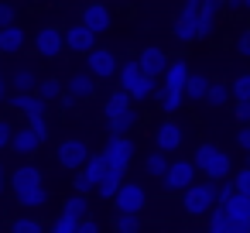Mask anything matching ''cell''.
<instances>
[{
	"mask_svg": "<svg viewBox=\"0 0 250 233\" xmlns=\"http://www.w3.org/2000/svg\"><path fill=\"white\" fill-rule=\"evenodd\" d=\"M206 233H226V209H223V206H216V209L209 212V226H206Z\"/></svg>",
	"mask_w": 250,
	"mask_h": 233,
	"instance_id": "38",
	"label": "cell"
},
{
	"mask_svg": "<svg viewBox=\"0 0 250 233\" xmlns=\"http://www.w3.org/2000/svg\"><path fill=\"white\" fill-rule=\"evenodd\" d=\"M195 171H199V168H195V161L178 158V161H171V165H168V175H165L161 182H165V189H168V192H185V189L195 182Z\"/></svg>",
	"mask_w": 250,
	"mask_h": 233,
	"instance_id": "6",
	"label": "cell"
},
{
	"mask_svg": "<svg viewBox=\"0 0 250 233\" xmlns=\"http://www.w3.org/2000/svg\"><path fill=\"white\" fill-rule=\"evenodd\" d=\"M76 223L79 219H72V216H59V219H52V226H48V233H76Z\"/></svg>",
	"mask_w": 250,
	"mask_h": 233,
	"instance_id": "39",
	"label": "cell"
},
{
	"mask_svg": "<svg viewBox=\"0 0 250 233\" xmlns=\"http://www.w3.org/2000/svg\"><path fill=\"white\" fill-rule=\"evenodd\" d=\"M62 212H65V216H72V219H86V216H89V199H86L83 192H72V195H65Z\"/></svg>",
	"mask_w": 250,
	"mask_h": 233,
	"instance_id": "31",
	"label": "cell"
},
{
	"mask_svg": "<svg viewBox=\"0 0 250 233\" xmlns=\"http://www.w3.org/2000/svg\"><path fill=\"white\" fill-rule=\"evenodd\" d=\"M7 86H11V83L4 79V72H0V103H4V100H7Z\"/></svg>",
	"mask_w": 250,
	"mask_h": 233,
	"instance_id": "50",
	"label": "cell"
},
{
	"mask_svg": "<svg viewBox=\"0 0 250 233\" xmlns=\"http://www.w3.org/2000/svg\"><path fill=\"white\" fill-rule=\"evenodd\" d=\"M209 86H212V79H209L206 72H192V76H188V83H185V100L202 103V100L209 96Z\"/></svg>",
	"mask_w": 250,
	"mask_h": 233,
	"instance_id": "20",
	"label": "cell"
},
{
	"mask_svg": "<svg viewBox=\"0 0 250 233\" xmlns=\"http://www.w3.org/2000/svg\"><path fill=\"white\" fill-rule=\"evenodd\" d=\"M144 206H147V192H144V185H137V182H124L120 192L113 195V209H117V212H137V216H141Z\"/></svg>",
	"mask_w": 250,
	"mask_h": 233,
	"instance_id": "5",
	"label": "cell"
},
{
	"mask_svg": "<svg viewBox=\"0 0 250 233\" xmlns=\"http://www.w3.org/2000/svg\"><path fill=\"white\" fill-rule=\"evenodd\" d=\"M38 76H35V69H14V76H11V86H14V93H35L38 89Z\"/></svg>",
	"mask_w": 250,
	"mask_h": 233,
	"instance_id": "25",
	"label": "cell"
},
{
	"mask_svg": "<svg viewBox=\"0 0 250 233\" xmlns=\"http://www.w3.org/2000/svg\"><path fill=\"white\" fill-rule=\"evenodd\" d=\"M14 199H18L21 209H42V206H48L52 192H45V185H42V189H31V192H18Z\"/></svg>",
	"mask_w": 250,
	"mask_h": 233,
	"instance_id": "30",
	"label": "cell"
},
{
	"mask_svg": "<svg viewBox=\"0 0 250 233\" xmlns=\"http://www.w3.org/2000/svg\"><path fill=\"white\" fill-rule=\"evenodd\" d=\"M24 45H28V35H24V28H18V24H7V28H0V52H4V55H18Z\"/></svg>",
	"mask_w": 250,
	"mask_h": 233,
	"instance_id": "18",
	"label": "cell"
},
{
	"mask_svg": "<svg viewBox=\"0 0 250 233\" xmlns=\"http://www.w3.org/2000/svg\"><path fill=\"white\" fill-rule=\"evenodd\" d=\"M134 127H137V110H124L110 120V137H127Z\"/></svg>",
	"mask_w": 250,
	"mask_h": 233,
	"instance_id": "26",
	"label": "cell"
},
{
	"mask_svg": "<svg viewBox=\"0 0 250 233\" xmlns=\"http://www.w3.org/2000/svg\"><path fill=\"white\" fill-rule=\"evenodd\" d=\"M192 161H195V168H199L209 182H226V178H233V161H229V154H226L223 148L209 144V141L195 148Z\"/></svg>",
	"mask_w": 250,
	"mask_h": 233,
	"instance_id": "1",
	"label": "cell"
},
{
	"mask_svg": "<svg viewBox=\"0 0 250 233\" xmlns=\"http://www.w3.org/2000/svg\"><path fill=\"white\" fill-rule=\"evenodd\" d=\"M65 93L76 96V100H89L96 93V76L86 69V72H72V79L65 83Z\"/></svg>",
	"mask_w": 250,
	"mask_h": 233,
	"instance_id": "17",
	"label": "cell"
},
{
	"mask_svg": "<svg viewBox=\"0 0 250 233\" xmlns=\"http://www.w3.org/2000/svg\"><path fill=\"white\" fill-rule=\"evenodd\" d=\"M7 103H11L14 110H21L24 117H45V113H48V103H45L38 93H14Z\"/></svg>",
	"mask_w": 250,
	"mask_h": 233,
	"instance_id": "15",
	"label": "cell"
},
{
	"mask_svg": "<svg viewBox=\"0 0 250 233\" xmlns=\"http://www.w3.org/2000/svg\"><path fill=\"white\" fill-rule=\"evenodd\" d=\"M59 103H62V106H65V110H72V106H76V96H69V93H65V96H62V100H59Z\"/></svg>",
	"mask_w": 250,
	"mask_h": 233,
	"instance_id": "52",
	"label": "cell"
},
{
	"mask_svg": "<svg viewBox=\"0 0 250 233\" xmlns=\"http://www.w3.org/2000/svg\"><path fill=\"white\" fill-rule=\"evenodd\" d=\"M45 141L38 137V130L35 127H21V130H14V141H11V151L18 154V158H31L38 148H42Z\"/></svg>",
	"mask_w": 250,
	"mask_h": 233,
	"instance_id": "14",
	"label": "cell"
},
{
	"mask_svg": "<svg viewBox=\"0 0 250 233\" xmlns=\"http://www.w3.org/2000/svg\"><path fill=\"white\" fill-rule=\"evenodd\" d=\"M199 18H202V0H185L182 11H178V18H175L171 35H175L182 45L195 42V38H199Z\"/></svg>",
	"mask_w": 250,
	"mask_h": 233,
	"instance_id": "3",
	"label": "cell"
},
{
	"mask_svg": "<svg viewBox=\"0 0 250 233\" xmlns=\"http://www.w3.org/2000/svg\"><path fill=\"white\" fill-rule=\"evenodd\" d=\"M233 113H236L240 124H250V100H236V110Z\"/></svg>",
	"mask_w": 250,
	"mask_h": 233,
	"instance_id": "45",
	"label": "cell"
},
{
	"mask_svg": "<svg viewBox=\"0 0 250 233\" xmlns=\"http://www.w3.org/2000/svg\"><path fill=\"white\" fill-rule=\"evenodd\" d=\"M226 7H229V11H243V7H247V0H226Z\"/></svg>",
	"mask_w": 250,
	"mask_h": 233,
	"instance_id": "51",
	"label": "cell"
},
{
	"mask_svg": "<svg viewBox=\"0 0 250 233\" xmlns=\"http://www.w3.org/2000/svg\"><path fill=\"white\" fill-rule=\"evenodd\" d=\"M134 151H137V148H134L130 137H110V144L103 148L110 168H117V171H124V175H127V168H130V161H134Z\"/></svg>",
	"mask_w": 250,
	"mask_h": 233,
	"instance_id": "7",
	"label": "cell"
},
{
	"mask_svg": "<svg viewBox=\"0 0 250 233\" xmlns=\"http://www.w3.org/2000/svg\"><path fill=\"white\" fill-rule=\"evenodd\" d=\"M65 48H69V52H76V55H89V52L96 48V31H89L83 21H79V24H72V28L65 31Z\"/></svg>",
	"mask_w": 250,
	"mask_h": 233,
	"instance_id": "11",
	"label": "cell"
},
{
	"mask_svg": "<svg viewBox=\"0 0 250 233\" xmlns=\"http://www.w3.org/2000/svg\"><path fill=\"white\" fill-rule=\"evenodd\" d=\"M4 185H7V171H4V161H0V192H4Z\"/></svg>",
	"mask_w": 250,
	"mask_h": 233,
	"instance_id": "53",
	"label": "cell"
},
{
	"mask_svg": "<svg viewBox=\"0 0 250 233\" xmlns=\"http://www.w3.org/2000/svg\"><path fill=\"white\" fill-rule=\"evenodd\" d=\"M130 100H134V96H130L127 89H113V93L106 96V103H103V117H106V120H113L117 113L130 110Z\"/></svg>",
	"mask_w": 250,
	"mask_h": 233,
	"instance_id": "22",
	"label": "cell"
},
{
	"mask_svg": "<svg viewBox=\"0 0 250 233\" xmlns=\"http://www.w3.org/2000/svg\"><path fill=\"white\" fill-rule=\"evenodd\" d=\"M229 100H233V89H229L226 83H212V86H209V96H206L209 106H226Z\"/></svg>",
	"mask_w": 250,
	"mask_h": 233,
	"instance_id": "34",
	"label": "cell"
},
{
	"mask_svg": "<svg viewBox=\"0 0 250 233\" xmlns=\"http://www.w3.org/2000/svg\"><path fill=\"white\" fill-rule=\"evenodd\" d=\"M31 4H45V0H31Z\"/></svg>",
	"mask_w": 250,
	"mask_h": 233,
	"instance_id": "55",
	"label": "cell"
},
{
	"mask_svg": "<svg viewBox=\"0 0 250 233\" xmlns=\"http://www.w3.org/2000/svg\"><path fill=\"white\" fill-rule=\"evenodd\" d=\"M117 76H120V89H127V93H130V89H134V86L144 79V69H141V62L134 59V62H124Z\"/></svg>",
	"mask_w": 250,
	"mask_h": 233,
	"instance_id": "29",
	"label": "cell"
},
{
	"mask_svg": "<svg viewBox=\"0 0 250 233\" xmlns=\"http://www.w3.org/2000/svg\"><path fill=\"white\" fill-rule=\"evenodd\" d=\"M137 62H141L144 76H151V79H165V72H168V65H171L168 52H165V48H158V45H147V48L137 55Z\"/></svg>",
	"mask_w": 250,
	"mask_h": 233,
	"instance_id": "9",
	"label": "cell"
},
{
	"mask_svg": "<svg viewBox=\"0 0 250 233\" xmlns=\"http://www.w3.org/2000/svg\"><path fill=\"white\" fill-rule=\"evenodd\" d=\"M35 93H38L45 103H55V100H62V96H65V86H62L55 76H48V79H42V83H38V89H35Z\"/></svg>",
	"mask_w": 250,
	"mask_h": 233,
	"instance_id": "32",
	"label": "cell"
},
{
	"mask_svg": "<svg viewBox=\"0 0 250 233\" xmlns=\"http://www.w3.org/2000/svg\"><path fill=\"white\" fill-rule=\"evenodd\" d=\"M106 171H110V161H106V154H93V158L83 165V175L93 182V189L103 182V175H106Z\"/></svg>",
	"mask_w": 250,
	"mask_h": 233,
	"instance_id": "27",
	"label": "cell"
},
{
	"mask_svg": "<svg viewBox=\"0 0 250 233\" xmlns=\"http://www.w3.org/2000/svg\"><path fill=\"white\" fill-rule=\"evenodd\" d=\"M76 233H100V223L86 216V219H79V223H76Z\"/></svg>",
	"mask_w": 250,
	"mask_h": 233,
	"instance_id": "47",
	"label": "cell"
},
{
	"mask_svg": "<svg viewBox=\"0 0 250 233\" xmlns=\"http://www.w3.org/2000/svg\"><path fill=\"white\" fill-rule=\"evenodd\" d=\"M11 233H45V223L38 216H18L11 223Z\"/></svg>",
	"mask_w": 250,
	"mask_h": 233,
	"instance_id": "35",
	"label": "cell"
},
{
	"mask_svg": "<svg viewBox=\"0 0 250 233\" xmlns=\"http://www.w3.org/2000/svg\"><path fill=\"white\" fill-rule=\"evenodd\" d=\"M219 206V182H192L185 192H182V209L188 216H209L212 209Z\"/></svg>",
	"mask_w": 250,
	"mask_h": 233,
	"instance_id": "2",
	"label": "cell"
},
{
	"mask_svg": "<svg viewBox=\"0 0 250 233\" xmlns=\"http://www.w3.org/2000/svg\"><path fill=\"white\" fill-rule=\"evenodd\" d=\"M86 62H89V72H93L96 79H110V76H117V72H120L117 55H113L110 48H93V52L86 55Z\"/></svg>",
	"mask_w": 250,
	"mask_h": 233,
	"instance_id": "12",
	"label": "cell"
},
{
	"mask_svg": "<svg viewBox=\"0 0 250 233\" xmlns=\"http://www.w3.org/2000/svg\"><path fill=\"white\" fill-rule=\"evenodd\" d=\"M11 141H14V127H11V120H0V151L11 148Z\"/></svg>",
	"mask_w": 250,
	"mask_h": 233,
	"instance_id": "41",
	"label": "cell"
},
{
	"mask_svg": "<svg viewBox=\"0 0 250 233\" xmlns=\"http://www.w3.org/2000/svg\"><path fill=\"white\" fill-rule=\"evenodd\" d=\"M226 233H250V219H229L226 216Z\"/></svg>",
	"mask_w": 250,
	"mask_h": 233,
	"instance_id": "43",
	"label": "cell"
},
{
	"mask_svg": "<svg viewBox=\"0 0 250 233\" xmlns=\"http://www.w3.org/2000/svg\"><path fill=\"white\" fill-rule=\"evenodd\" d=\"M243 165H247V168H250V154H247V161H243Z\"/></svg>",
	"mask_w": 250,
	"mask_h": 233,
	"instance_id": "54",
	"label": "cell"
},
{
	"mask_svg": "<svg viewBox=\"0 0 250 233\" xmlns=\"http://www.w3.org/2000/svg\"><path fill=\"white\" fill-rule=\"evenodd\" d=\"M28 127H35V130H38V137H42V141H48V120H45V117H28Z\"/></svg>",
	"mask_w": 250,
	"mask_h": 233,
	"instance_id": "42",
	"label": "cell"
},
{
	"mask_svg": "<svg viewBox=\"0 0 250 233\" xmlns=\"http://www.w3.org/2000/svg\"><path fill=\"white\" fill-rule=\"evenodd\" d=\"M243 11H250V0H247V7H243Z\"/></svg>",
	"mask_w": 250,
	"mask_h": 233,
	"instance_id": "56",
	"label": "cell"
},
{
	"mask_svg": "<svg viewBox=\"0 0 250 233\" xmlns=\"http://www.w3.org/2000/svg\"><path fill=\"white\" fill-rule=\"evenodd\" d=\"M62 48H65L62 28H38V35H35V52H38L42 59H59Z\"/></svg>",
	"mask_w": 250,
	"mask_h": 233,
	"instance_id": "8",
	"label": "cell"
},
{
	"mask_svg": "<svg viewBox=\"0 0 250 233\" xmlns=\"http://www.w3.org/2000/svg\"><path fill=\"white\" fill-rule=\"evenodd\" d=\"M120 185H124V171L110 168V171L103 175V182L96 185V195H100V199H110V202H113V195L120 192Z\"/></svg>",
	"mask_w": 250,
	"mask_h": 233,
	"instance_id": "28",
	"label": "cell"
},
{
	"mask_svg": "<svg viewBox=\"0 0 250 233\" xmlns=\"http://www.w3.org/2000/svg\"><path fill=\"white\" fill-rule=\"evenodd\" d=\"M236 55H243V59H250V28L236 38Z\"/></svg>",
	"mask_w": 250,
	"mask_h": 233,
	"instance_id": "46",
	"label": "cell"
},
{
	"mask_svg": "<svg viewBox=\"0 0 250 233\" xmlns=\"http://www.w3.org/2000/svg\"><path fill=\"white\" fill-rule=\"evenodd\" d=\"M154 96H158V110H161V113H175V110L182 106V100H185V89H175V86H165V83H161Z\"/></svg>",
	"mask_w": 250,
	"mask_h": 233,
	"instance_id": "21",
	"label": "cell"
},
{
	"mask_svg": "<svg viewBox=\"0 0 250 233\" xmlns=\"http://www.w3.org/2000/svg\"><path fill=\"white\" fill-rule=\"evenodd\" d=\"M233 185H236V192L250 195V168H247V165H243L240 171H233Z\"/></svg>",
	"mask_w": 250,
	"mask_h": 233,
	"instance_id": "40",
	"label": "cell"
},
{
	"mask_svg": "<svg viewBox=\"0 0 250 233\" xmlns=\"http://www.w3.org/2000/svg\"><path fill=\"white\" fill-rule=\"evenodd\" d=\"M223 209H226V216L229 219H250V195H243V192H233L226 202H219Z\"/></svg>",
	"mask_w": 250,
	"mask_h": 233,
	"instance_id": "23",
	"label": "cell"
},
{
	"mask_svg": "<svg viewBox=\"0 0 250 233\" xmlns=\"http://www.w3.org/2000/svg\"><path fill=\"white\" fill-rule=\"evenodd\" d=\"M229 89H233V100H250V72H240L229 83Z\"/></svg>",
	"mask_w": 250,
	"mask_h": 233,
	"instance_id": "37",
	"label": "cell"
},
{
	"mask_svg": "<svg viewBox=\"0 0 250 233\" xmlns=\"http://www.w3.org/2000/svg\"><path fill=\"white\" fill-rule=\"evenodd\" d=\"M182 141H185V130L175 124V120H161L158 127H154V148L158 151H178L182 148Z\"/></svg>",
	"mask_w": 250,
	"mask_h": 233,
	"instance_id": "10",
	"label": "cell"
},
{
	"mask_svg": "<svg viewBox=\"0 0 250 233\" xmlns=\"http://www.w3.org/2000/svg\"><path fill=\"white\" fill-rule=\"evenodd\" d=\"M93 154H89V144L83 141V137H65L62 144H59V165L65 168V171H83V165L89 161Z\"/></svg>",
	"mask_w": 250,
	"mask_h": 233,
	"instance_id": "4",
	"label": "cell"
},
{
	"mask_svg": "<svg viewBox=\"0 0 250 233\" xmlns=\"http://www.w3.org/2000/svg\"><path fill=\"white\" fill-rule=\"evenodd\" d=\"M188 65H185V59H171V65H168V72H165V86H175V89H185V83H188Z\"/></svg>",
	"mask_w": 250,
	"mask_h": 233,
	"instance_id": "24",
	"label": "cell"
},
{
	"mask_svg": "<svg viewBox=\"0 0 250 233\" xmlns=\"http://www.w3.org/2000/svg\"><path fill=\"white\" fill-rule=\"evenodd\" d=\"M42 185H45V178H42V168H38V165H18V168L11 171V189H14V195H18V192L42 189Z\"/></svg>",
	"mask_w": 250,
	"mask_h": 233,
	"instance_id": "13",
	"label": "cell"
},
{
	"mask_svg": "<svg viewBox=\"0 0 250 233\" xmlns=\"http://www.w3.org/2000/svg\"><path fill=\"white\" fill-rule=\"evenodd\" d=\"M83 24H86L89 31L103 35V31L113 24V14H110L103 4H86V7H83Z\"/></svg>",
	"mask_w": 250,
	"mask_h": 233,
	"instance_id": "16",
	"label": "cell"
},
{
	"mask_svg": "<svg viewBox=\"0 0 250 233\" xmlns=\"http://www.w3.org/2000/svg\"><path fill=\"white\" fill-rule=\"evenodd\" d=\"M226 0H202V18H199V38H209L216 31V21H219V11H223Z\"/></svg>",
	"mask_w": 250,
	"mask_h": 233,
	"instance_id": "19",
	"label": "cell"
},
{
	"mask_svg": "<svg viewBox=\"0 0 250 233\" xmlns=\"http://www.w3.org/2000/svg\"><path fill=\"white\" fill-rule=\"evenodd\" d=\"M14 7L11 4H4V0H0V28H7V24H14Z\"/></svg>",
	"mask_w": 250,
	"mask_h": 233,
	"instance_id": "44",
	"label": "cell"
},
{
	"mask_svg": "<svg viewBox=\"0 0 250 233\" xmlns=\"http://www.w3.org/2000/svg\"><path fill=\"white\" fill-rule=\"evenodd\" d=\"M168 158H165V151H154V154H147V161H144V171L151 175V178H165L168 175Z\"/></svg>",
	"mask_w": 250,
	"mask_h": 233,
	"instance_id": "33",
	"label": "cell"
},
{
	"mask_svg": "<svg viewBox=\"0 0 250 233\" xmlns=\"http://www.w3.org/2000/svg\"><path fill=\"white\" fill-rule=\"evenodd\" d=\"M113 230H117V233H141V219H137V212H117Z\"/></svg>",
	"mask_w": 250,
	"mask_h": 233,
	"instance_id": "36",
	"label": "cell"
},
{
	"mask_svg": "<svg viewBox=\"0 0 250 233\" xmlns=\"http://www.w3.org/2000/svg\"><path fill=\"white\" fill-rule=\"evenodd\" d=\"M236 144H240V148L250 154V124H243V127L236 130Z\"/></svg>",
	"mask_w": 250,
	"mask_h": 233,
	"instance_id": "48",
	"label": "cell"
},
{
	"mask_svg": "<svg viewBox=\"0 0 250 233\" xmlns=\"http://www.w3.org/2000/svg\"><path fill=\"white\" fill-rule=\"evenodd\" d=\"M89 189H93V182H89V178H86V175L79 171V175H76V189H72V192H83V195H86Z\"/></svg>",
	"mask_w": 250,
	"mask_h": 233,
	"instance_id": "49",
	"label": "cell"
}]
</instances>
